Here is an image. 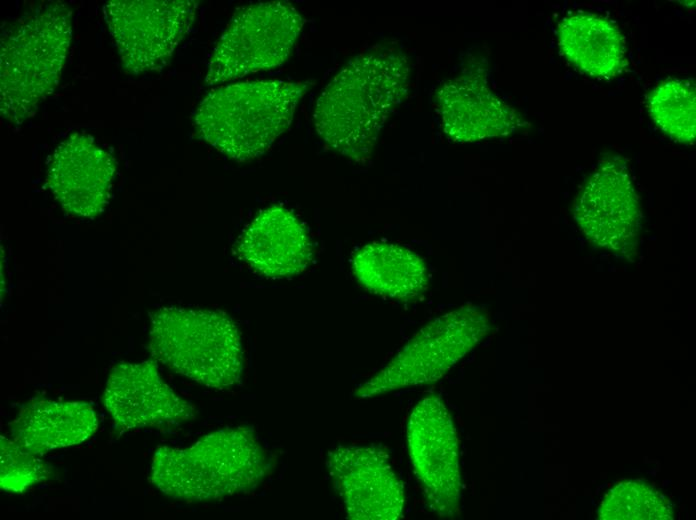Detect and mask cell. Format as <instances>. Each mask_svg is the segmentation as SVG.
Returning <instances> with one entry per match:
<instances>
[{"mask_svg": "<svg viewBox=\"0 0 696 520\" xmlns=\"http://www.w3.org/2000/svg\"><path fill=\"white\" fill-rule=\"evenodd\" d=\"M407 58L381 48L351 59L317 99L316 132L334 151L355 162L368 159L381 129L404 99L409 79Z\"/></svg>", "mask_w": 696, "mask_h": 520, "instance_id": "1", "label": "cell"}, {"mask_svg": "<svg viewBox=\"0 0 696 520\" xmlns=\"http://www.w3.org/2000/svg\"><path fill=\"white\" fill-rule=\"evenodd\" d=\"M270 468L267 452L248 427H227L186 448L159 447L149 480L164 495L217 500L255 489Z\"/></svg>", "mask_w": 696, "mask_h": 520, "instance_id": "2", "label": "cell"}, {"mask_svg": "<svg viewBox=\"0 0 696 520\" xmlns=\"http://www.w3.org/2000/svg\"><path fill=\"white\" fill-rule=\"evenodd\" d=\"M308 87L277 79L217 87L195 111L197 135L237 162L258 158L291 125Z\"/></svg>", "mask_w": 696, "mask_h": 520, "instance_id": "3", "label": "cell"}, {"mask_svg": "<svg viewBox=\"0 0 696 520\" xmlns=\"http://www.w3.org/2000/svg\"><path fill=\"white\" fill-rule=\"evenodd\" d=\"M72 39V12L48 2L16 20L1 38L0 111L20 124L31 117L61 78Z\"/></svg>", "mask_w": 696, "mask_h": 520, "instance_id": "4", "label": "cell"}, {"mask_svg": "<svg viewBox=\"0 0 696 520\" xmlns=\"http://www.w3.org/2000/svg\"><path fill=\"white\" fill-rule=\"evenodd\" d=\"M150 322L149 350L156 361L211 388H228L241 380V337L226 313L169 306L155 310Z\"/></svg>", "mask_w": 696, "mask_h": 520, "instance_id": "5", "label": "cell"}, {"mask_svg": "<svg viewBox=\"0 0 696 520\" xmlns=\"http://www.w3.org/2000/svg\"><path fill=\"white\" fill-rule=\"evenodd\" d=\"M488 311L464 305L429 322L369 381L354 392L357 398L378 396L400 388L439 380L491 331Z\"/></svg>", "mask_w": 696, "mask_h": 520, "instance_id": "6", "label": "cell"}, {"mask_svg": "<svg viewBox=\"0 0 696 520\" xmlns=\"http://www.w3.org/2000/svg\"><path fill=\"white\" fill-rule=\"evenodd\" d=\"M303 25L304 19L289 2H260L240 8L217 42L205 82L225 83L280 66L288 59Z\"/></svg>", "mask_w": 696, "mask_h": 520, "instance_id": "7", "label": "cell"}, {"mask_svg": "<svg viewBox=\"0 0 696 520\" xmlns=\"http://www.w3.org/2000/svg\"><path fill=\"white\" fill-rule=\"evenodd\" d=\"M198 3L192 0H111L103 13L123 67L142 74L164 67L189 33Z\"/></svg>", "mask_w": 696, "mask_h": 520, "instance_id": "8", "label": "cell"}, {"mask_svg": "<svg viewBox=\"0 0 696 520\" xmlns=\"http://www.w3.org/2000/svg\"><path fill=\"white\" fill-rule=\"evenodd\" d=\"M407 443L414 473L429 508L441 518L459 515L461 474L456 430L449 411L437 396L420 400L407 425Z\"/></svg>", "mask_w": 696, "mask_h": 520, "instance_id": "9", "label": "cell"}, {"mask_svg": "<svg viewBox=\"0 0 696 520\" xmlns=\"http://www.w3.org/2000/svg\"><path fill=\"white\" fill-rule=\"evenodd\" d=\"M574 219L595 246L633 260L641 230V206L628 167L620 158L603 161L574 204Z\"/></svg>", "mask_w": 696, "mask_h": 520, "instance_id": "10", "label": "cell"}, {"mask_svg": "<svg viewBox=\"0 0 696 520\" xmlns=\"http://www.w3.org/2000/svg\"><path fill=\"white\" fill-rule=\"evenodd\" d=\"M326 464L350 519L397 520L402 517L404 486L381 447L339 446L328 453Z\"/></svg>", "mask_w": 696, "mask_h": 520, "instance_id": "11", "label": "cell"}, {"mask_svg": "<svg viewBox=\"0 0 696 520\" xmlns=\"http://www.w3.org/2000/svg\"><path fill=\"white\" fill-rule=\"evenodd\" d=\"M115 163L108 152L85 133H73L54 150L46 183L62 209L91 218L109 203Z\"/></svg>", "mask_w": 696, "mask_h": 520, "instance_id": "12", "label": "cell"}, {"mask_svg": "<svg viewBox=\"0 0 696 520\" xmlns=\"http://www.w3.org/2000/svg\"><path fill=\"white\" fill-rule=\"evenodd\" d=\"M103 404L125 430L194 418L195 408L161 378L155 362H122L112 368Z\"/></svg>", "mask_w": 696, "mask_h": 520, "instance_id": "13", "label": "cell"}, {"mask_svg": "<svg viewBox=\"0 0 696 520\" xmlns=\"http://www.w3.org/2000/svg\"><path fill=\"white\" fill-rule=\"evenodd\" d=\"M235 253L256 273L285 278L302 273L313 257V245L304 224L282 206L261 210L235 244Z\"/></svg>", "mask_w": 696, "mask_h": 520, "instance_id": "14", "label": "cell"}, {"mask_svg": "<svg viewBox=\"0 0 696 520\" xmlns=\"http://www.w3.org/2000/svg\"><path fill=\"white\" fill-rule=\"evenodd\" d=\"M436 101L443 130L454 141L507 136L521 125L516 111L492 92L482 73L470 72L445 82Z\"/></svg>", "mask_w": 696, "mask_h": 520, "instance_id": "15", "label": "cell"}, {"mask_svg": "<svg viewBox=\"0 0 696 520\" xmlns=\"http://www.w3.org/2000/svg\"><path fill=\"white\" fill-rule=\"evenodd\" d=\"M97 427V415L89 403L44 398L24 404L9 424L12 439L37 456L82 443Z\"/></svg>", "mask_w": 696, "mask_h": 520, "instance_id": "16", "label": "cell"}, {"mask_svg": "<svg viewBox=\"0 0 696 520\" xmlns=\"http://www.w3.org/2000/svg\"><path fill=\"white\" fill-rule=\"evenodd\" d=\"M558 45L574 67L592 77L611 78L622 72L625 43L612 22L592 13H574L558 26Z\"/></svg>", "mask_w": 696, "mask_h": 520, "instance_id": "17", "label": "cell"}, {"mask_svg": "<svg viewBox=\"0 0 696 520\" xmlns=\"http://www.w3.org/2000/svg\"><path fill=\"white\" fill-rule=\"evenodd\" d=\"M352 271L369 292L409 301L420 296L429 283L424 260L407 247L372 242L353 256Z\"/></svg>", "mask_w": 696, "mask_h": 520, "instance_id": "18", "label": "cell"}, {"mask_svg": "<svg viewBox=\"0 0 696 520\" xmlns=\"http://www.w3.org/2000/svg\"><path fill=\"white\" fill-rule=\"evenodd\" d=\"M655 124L672 140L692 143L696 137V90L691 79H669L656 86L647 100Z\"/></svg>", "mask_w": 696, "mask_h": 520, "instance_id": "19", "label": "cell"}, {"mask_svg": "<svg viewBox=\"0 0 696 520\" xmlns=\"http://www.w3.org/2000/svg\"><path fill=\"white\" fill-rule=\"evenodd\" d=\"M674 505L660 490L643 480L623 479L604 495L599 520H672Z\"/></svg>", "mask_w": 696, "mask_h": 520, "instance_id": "20", "label": "cell"}, {"mask_svg": "<svg viewBox=\"0 0 696 520\" xmlns=\"http://www.w3.org/2000/svg\"><path fill=\"white\" fill-rule=\"evenodd\" d=\"M0 487L8 492H23L30 486L49 479L48 464L13 439L0 437Z\"/></svg>", "mask_w": 696, "mask_h": 520, "instance_id": "21", "label": "cell"}]
</instances>
